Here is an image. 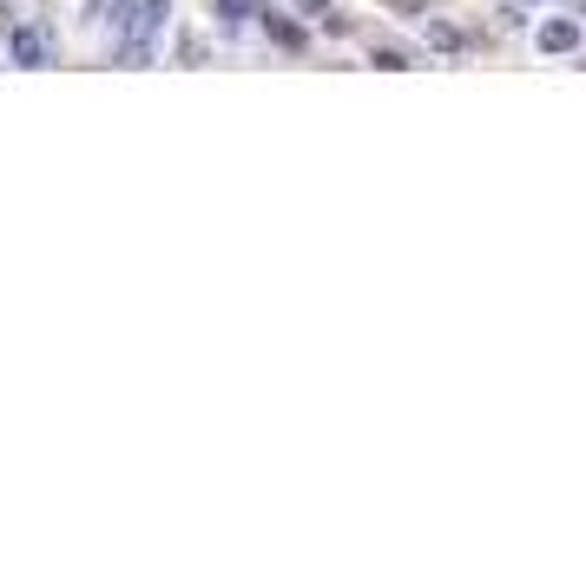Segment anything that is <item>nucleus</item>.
<instances>
[{"label": "nucleus", "mask_w": 586, "mask_h": 566, "mask_svg": "<svg viewBox=\"0 0 586 566\" xmlns=\"http://www.w3.org/2000/svg\"><path fill=\"white\" fill-rule=\"evenodd\" d=\"M218 14H224V20H251L257 0H218Z\"/></svg>", "instance_id": "7"}, {"label": "nucleus", "mask_w": 586, "mask_h": 566, "mask_svg": "<svg viewBox=\"0 0 586 566\" xmlns=\"http://www.w3.org/2000/svg\"><path fill=\"white\" fill-rule=\"evenodd\" d=\"M369 66H382V73H409V53H402V47H376V53H369Z\"/></svg>", "instance_id": "6"}, {"label": "nucleus", "mask_w": 586, "mask_h": 566, "mask_svg": "<svg viewBox=\"0 0 586 566\" xmlns=\"http://www.w3.org/2000/svg\"><path fill=\"white\" fill-rule=\"evenodd\" d=\"M540 47L547 53H573L580 47V20H547V27H540Z\"/></svg>", "instance_id": "4"}, {"label": "nucleus", "mask_w": 586, "mask_h": 566, "mask_svg": "<svg viewBox=\"0 0 586 566\" xmlns=\"http://www.w3.org/2000/svg\"><path fill=\"white\" fill-rule=\"evenodd\" d=\"M264 33H270V40H277L284 53H303V27H297V20H284V14H264Z\"/></svg>", "instance_id": "5"}, {"label": "nucleus", "mask_w": 586, "mask_h": 566, "mask_svg": "<svg viewBox=\"0 0 586 566\" xmlns=\"http://www.w3.org/2000/svg\"><path fill=\"white\" fill-rule=\"evenodd\" d=\"M422 40L435 53H448V60H461V53H468V33H461L455 20H435V14H422Z\"/></svg>", "instance_id": "2"}, {"label": "nucleus", "mask_w": 586, "mask_h": 566, "mask_svg": "<svg viewBox=\"0 0 586 566\" xmlns=\"http://www.w3.org/2000/svg\"><path fill=\"white\" fill-rule=\"evenodd\" d=\"M376 7H389V14H428V0H376Z\"/></svg>", "instance_id": "8"}, {"label": "nucleus", "mask_w": 586, "mask_h": 566, "mask_svg": "<svg viewBox=\"0 0 586 566\" xmlns=\"http://www.w3.org/2000/svg\"><path fill=\"white\" fill-rule=\"evenodd\" d=\"M172 14V0H126V14H119V66H152V33L165 27Z\"/></svg>", "instance_id": "1"}, {"label": "nucleus", "mask_w": 586, "mask_h": 566, "mask_svg": "<svg viewBox=\"0 0 586 566\" xmlns=\"http://www.w3.org/2000/svg\"><path fill=\"white\" fill-rule=\"evenodd\" d=\"M7 47H14L20 66H47V33L40 27H7Z\"/></svg>", "instance_id": "3"}]
</instances>
